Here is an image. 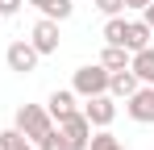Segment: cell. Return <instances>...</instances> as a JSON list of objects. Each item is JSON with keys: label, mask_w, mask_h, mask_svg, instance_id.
<instances>
[{"label": "cell", "mask_w": 154, "mask_h": 150, "mask_svg": "<svg viewBox=\"0 0 154 150\" xmlns=\"http://www.w3.org/2000/svg\"><path fill=\"white\" fill-rule=\"evenodd\" d=\"M33 146H38V150H67V138H63V129L54 125L50 133H46V138H38Z\"/></svg>", "instance_id": "obj_17"}, {"label": "cell", "mask_w": 154, "mask_h": 150, "mask_svg": "<svg viewBox=\"0 0 154 150\" xmlns=\"http://www.w3.org/2000/svg\"><path fill=\"white\" fill-rule=\"evenodd\" d=\"M71 92L75 96H100V92H108V67H100V63H88V67H79L75 79H71Z\"/></svg>", "instance_id": "obj_2"}, {"label": "cell", "mask_w": 154, "mask_h": 150, "mask_svg": "<svg viewBox=\"0 0 154 150\" xmlns=\"http://www.w3.org/2000/svg\"><path fill=\"white\" fill-rule=\"evenodd\" d=\"M46 113H50L54 121H58V117H67V113H75V92H50Z\"/></svg>", "instance_id": "obj_12"}, {"label": "cell", "mask_w": 154, "mask_h": 150, "mask_svg": "<svg viewBox=\"0 0 154 150\" xmlns=\"http://www.w3.org/2000/svg\"><path fill=\"white\" fill-rule=\"evenodd\" d=\"M25 0H0V17H17Z\"/></svg>", "instance_id": "obj_19"}, {"label": "cell", "mask_w": 154, "mask_h": 150, "mask_svg": "<svg viewBox=\"0 0 154 150\" xmlns=\"http://www.w3.org/2000/svg\"><path fill=\"white\" fill-rule=\"evenodd\" d=\"M100 67H108V71H125V67H129V50L125 46H104Z\"/></svg>", "instance_id": "obj_13"}, {"label": "cell", "mask_w": 154, "mask_h": 150, "mask_svg": "<svg viewBox=\"0 0 154 150\" xmlns=\"http://www.w3.org/2000/svg\"><path fill=\"white\" fill-rule=\"evenodd\" d=\"M25 4H33L42 17H50V21H67L71 13H75V4L71 0H25Z\"/></svg>", "instance_id": "obj_11"}, {"label": "cell", "mask_w": 154, "mask_h": 150, "mask_svg": "<svg viewBox=\"0 0 154 150\" xmlns=\"http://www.w3.org/2000/svg\"><path fill=\"white\" fill-rule=\"evenodd\" d=\"M125 113L137 125H154V83H142V88L125 100Z\"/></svg>", "instance_id": "obj_5"}, {"label": "cell", "mask_w": 154, "mask_h": 150, "mask_svg": "<svg viewBox=\"0 0 154 150\" xmlns=\"http://www.w3.org/2000/svg\"><path fill=\"white\" fill-rule=\"evenodd\" d=\"M0 150H33V142H29L17 125H13V129H4V133H0Z\"/></svg>", "instance_id": "obj_16"}, {"label": "cell", "mask_w": 154, "mask_h": 150, "mask_svg": "<svg viewBox=\"0 0 154 150\" xmlns=\"http://www.w3.org/2000/svg\"><path fill=\"white\" fill-rule=\"evenodd\" d=\"M96 8H100L104 17H117V13L125 8V0H96Z\"/></svg>", "instance_id": "obj_18"}, {"label": "cell", "mask_w": 154, "mask_h": 150, "mask_svg": "<svg viewBox=\"0 0 154 150\" xmlns=\"http://www.w3.org/2000/svg\"><path fill=\"white\" fill-rule=\"evenodd\" d=\"M38 50H33V42H13V46L4 50V63H8V71H17V75H29L33 67H38Z\"/></svg>", "instance_id": "obj_6"}, {"label": "cell", "mask_w": 154, "mask_h": 150, "mask_svg": "<svg viewBox=\"0 0 154 150\" xmlns=\"http://www.w3.org/2000/svg\"><path fill=\"white\" fill-rule=\"evenodd\" d=\"M13 125L25 133L29 142H38V138H46V133L54 129V117L42 108V104H21V108H17V117H13Z\"/></svg>", "instance_id": "obj_1"}, {"label": "cell", "mask_w": 154, "mask_h": 150, "mask_svg": "<svg viewBox=\"0 0 154 150\" xmlns=\"http://www.w3.org/2000/svg\"><path fill=\"white\" fill-rule=\"evenodd\" d=\"M58 129H63V138H67V150H88V138H92V125H88V117L83 113H67V117H58Z\"/></svg>", "instance_id": "obj_4"}, {"label": "cell", "mask_w": 154, "mask_h": 150, "mask_svg": "<svg viewBox=\"0 0 154 150\" xmlns=\"http://www.w3.org/2000/svg\"><path fill=\"white\" fill-rule=\"evenodd\" d=\"M88 150H125V142H121L117 133H108V129H96V133L88 138Z\"/></svg>", "instance_id": "obj_14"}, {"label": "cell", "mask_w": 154, "mask_h": 150, "mask_svg": "<svg viewBox=\"0 0 154 150\" xmlns=\"http://www.w3.org/2000/svg\"><path fill=\"white\" fill-rule=\"evenodd\" d=\"M129 71L137 75L142 83H154V46H142L129 54Z\"/></svg>", "instance_id": "obj_9"}, {"label": "cell", "mask_w": 154, "mask_h": 150, "mask_svg": "<svg viewBox=\"0 0 154 150\" xmlns=\"http://www.w3.org/2000/svg\"><path fill=\"white\" fill-rule=\"evenodd\" d=\"M33 50L38 54H58V21H50V17H42V21L33 25Z\"/></svg>", "instance_id": "obj_7"}, {"label": "cell", "mask_w": 154, "mask_h": 150, "mask_svg": "<svg viewBox=\"0 0 154 150\" xmlns=\"http://www.w3.org/2000/svg\"><path fill=\"white\" fill-rule=\"evenodd\" d=\"M0 21H4V17H0Z\"/></svg>", "instance_id": "obj_22"}, {"label": "cell", "mask_w": 154, "mask_h": 150, "mask_svg": "<svg viewBox=\"0 0 154 150\" xmlns=\"http://www.w3.org/2000/svg\"><path fill=\"white\" fill-rule=\"evenodd\" d=\"M104 42H108V46H125V17H121V13L104 21Z\"/></svg>", "instance_id": "obj_15"}, {"label": "cell", "mask_w": 154, "mask_h": 150, "mask_svg": "<svg viewBox=\"0 0 154 150\" xmlns=\"http://www.w3.org/2000/svg\"><path fill=\"white\" fill-rule=\"evenodd\" d=\"M137 88H142V79H137V75L129 71H108V96H117V100H129L133 96V92H137Z\"/></svg>", "instance_id": "obj_8"}, {"label": "cell", "mask_w": 154, "mask_h": 150, "mask_svg": "<svg viewBox=\"0 0 154 150\" xmlns=\"http://www.w3.org/2000/svg\"><path fill=\"white\" fill-rule=\"evenodd\" d=\"M79 113L88 117V125H92V129H108V125L117 121V104H112V96H108V92H100V96H88Z\"/></svg>", "instance_id": "obj_3"}, {"label": "cell", "mask_w": 154, "mask_h": 150, "mask_svg": "<svg viewBox=\"0 0 154 150\" xmlns=\"http://www.w3.org/2000/svg\"><path fill=\"white\" fill-rule=\"evenodd\" d=\"M150 25L142 21V17H137V21H125V50L129 54H133V50H142V46H150Z\"/></svg>", "instance_id": "obj_10"}, {"label": "cell", "mask_w": 154, "mask_h": 150, "mask_svg": "<svg viewBox=\"0 0 154 150\" xmlns=\"http://www.w3.org/2000/svg\"><path fill=\"white\" fill-rule=\"evenodd\" d=\"M146 4H150V0H125V8H137V13H142Z\"/></svg>", "instance_id": "obj_21"}, {"label": "cell", "mask_w": 154, "mask_h": 150, "mask_svg": "<svg viewBox=\"0 0 154 150\" xmlns=\"http://www.w3.org/2000/svg\"><path fill=\"white\" fill-rule=\"evenodd\" d=\"M142 21H146V25H150V29H154V0H150V4H146V8H142Z\"/></svg>", "instance_id": "obj_20"}]
</instances>
